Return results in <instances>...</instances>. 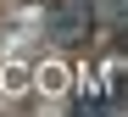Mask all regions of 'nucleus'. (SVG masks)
<instances>
[{
	"label": "nucleus",
	"instance_id": "1",
	"mask_svg": "<svg viewBox=\"0 0 128 117\" xmlns=\"http://www.w3.org/2000/svg\"><path fill=\"white\" fill-rule=\"evenodd\" d=\"M84 34H89V6H84V0H61L50 11V39L56 45H78Z\"/></svg>",
	"mask_w": 128,
	"mask_h": 117
},
{
	"label": "nucleus",
	"instance_id": "2",
	"mask_svg": "<svg viewBox=\"0 0 128 117\" xmlns=\"http://www.w3.org/2000/svg\"><path fill=\"white\" fill-rule=\"evenodd\" d=\"M39 78H45V89H50V95H61V89H67V73H61V67H45Z\"/></svg>",
	"mask_w": 128,
	"mask_h": 117
}]
</instances>
